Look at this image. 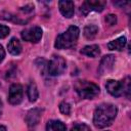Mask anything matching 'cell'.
<instances>
[{"label":"cell","mask_w":131,"mask_h":131,"mask_svg":"<svg viewBox=\"0 0 131 131\" xmlns=\"http://www.w3.org/2000/svg\"><path fill=\"white\" fill-rule=\"evenodd\" d=\"M118 110L117 106H115L112 103H102L99 106L96 107L93 116V124L97 128H105L110 126L116 116H117Z\"/></svg>","instance_id":"cell-1"},{"label":"cell","mask_w":131,"mask_h":131,"mask_svg":"<svg viewBox=\"0 0 131 131\" xmlns=\"http://www.w3.org/2000/svg\"><path fill=\"white\" fill-rule=\"evenodd\" d=\"M79 34H80L79 28L76 27V26H72L66 32H63L62 34L57 36L54 46L57 49L71 48V47L76 45V43L78 41V38H79Z\"/></svg>","instance_id":"cell-2"},{"label":"cell","mask_w":131,"mask_h":131,"mask_svg":"<svg viewBox=\"0 0 131 131\" xmlns=\"http://www.w3.org/2000/svg\"><path fill=\"white\" fill-rule=\"evenodd\" d=\"M75 89L79 96L85 99H92L99 94V87L89 81H77L75 84Z\"/></svg>","instance_id":"cell-3"},{"label":"cell","mask_w":131,"mask_h":131,"mask_svg":"<svg viewBox=\"0 0 131 131\" xmlns=\"http://www.w3.org/2000/svg\"><path fill=\"white\" fill-rule=\"evenodd\" d=\"M67 69V63L66 60L58 55H54L48 62L47 66V71L48 74L51 76H59L63 74V72Z\"/></svg>","instance_id":"cell-4"},{"label":"cell","mask_w":131,"mask_h":131,"mask_svg":"<svg viewBox=\"0 0 131 131\" xmlns=\"http://www.w3.org/2000/svg\"><path fill=\"white\" fill-rule=\"evenodd\" d=\"M105 88L110 94L116 97L121 96L125 91H129L130 89L129 82L116 81V80H108L105 84Z\"/></svg>","instance_id":"cell-5"},{"label":"cell","mask_w":131,"mask_h":131,"mask_svg":"<svg viewBox=\"0 0 131 131\" xmlns=\"http://www.w3.org/2000/svg\"><path fill=\"white\" fill-rule=\"evenodd\" d=\"M106 2L102 1V0H87L85 2H83L82 6H81V12L86 15L88 14V12L94 10V11H102L103 8L105 7Z\"/></svg>","instance_id":"cell-6"},{"label":"cell","mask_w":131,"mask_h":131,"mask_svg":"<svg viewBox=\"0 0 131 131\" xmlns=\"http://www.w3.org/2000/svg\"><path fill=\"white\" fill-rule=\"evenodd\" d=\"M41 37H42V29L40 27L29 28L21 32V38L28 42L37 43L40 41Z\"/></svg>","instance_id":"cell-7"},{"label":"cell","mask_w":131,"mask_h":131,"mask_svg":"<svg viewBox=\"0 0 131 131\" xmlns=\"http://www.w3.org/2000/svg\"><path fill=\"white\" fill-rule=\"evenodd\" d=\"M23 87L20 84H12L9 88L8 93V101L11 104H18L23 99Z\"/></svg>","instance_id":"cell-8"},{"label":"cell","mask_w":131,"mask_h":131,"mask_svg":"<svg viewBox=\"0 0 131 131\" xmlns=\"http://www.w3.org/2000/svg\"><path fill=\"white\" fill-rule=\"evenodd\" d=\"M115 60H116L115 59V55H113V54H107V55L103 56L101 61H100L99 67H98L99 75H104V74L110 73L114 68Z\"/></svg>","instance_id":"cell-9"},{"label":"cell","mask_w":131,"mask_h":131,"mask_svg":"<svg viewBox=\"0 0 131 131\" xmlns=\"http://www.w3.org/2000/svg\"><path fill=\"white\" fill-rule=\"evenodd\" d=\"M58 7H59V11L60 13L64 16V17H72L74 15V11H75V4L73 1H69V0H62L58 2Z\"/></svg>","instance_id":"cell-10"},{"label":"cell","mask_w":131,"mask_h":131,"mask_svg":"<svg viewBox=\"0 0 131 131\" xmlns=\"http://www.w3.org/2000/svg\"><path fill=\"white\" fill-rule=\"evenodd\" d=\"M41 110L40 108H32L31 111L28 112L27 116H26V123L29 127H34L36 126L41 119Z\"/></svg>","instance_id":"cell-11"},{"label":"cell","mask_w":131,"mask_h":131,"mask_svg":"<svg viewBox=\"0 0 131 131\" xmlns=\"http://www.w3.org/2000/svg\"><path fill=\"white\" fill-rule=\"evenodd\" d=\"M126 37L122 36V37H119L117 38L116 40H113L111 41L108 44H107V48L110 50H118V51H121L124 49L125 45H126Z\"/></svg>","instance_id":"cell-12"},{"label":"cell","mask_w":131,"mask_h":131,"mask_svg":"<svg viewBox=\"0 0 131 131\" xmlns=\"http://www.w3.org/2000/svg\"><path fill=\"white\" fill-rule=\"evenodd\" d=\"M46 130L47 131H67V127L61 121L50 120L46 125Z\"/></svg>","instance_id":"cell-13"},{"label":"cell","mask_w":131,"mask_h":131,"mask_svg":"<svg viewBox=\"0 0 131 131\" xmlns=\"http://www.w3.org/2000/svg\"><path fill=\"white\" fill-rule=\"evenodd\" d=\"M7 49L12 55H17L21 52V44L16 38H12L7 44Z\"/></svg>","instance_id":"cell-14"},{"label":"cell","mask_w":131,"mask_h":131,"mask_svg":"<svg viewBox=\"0 0 131 131\" xmlns=\"http://www.w3.org/2000/svg\"><path fill=\"white\" fill-rule=\"evenodd\" d=\"M81 53L88 57H97L100 53V49L98 45H88L81 50Z\"/></svg>","instance_id":"cell-15"},{"label":"cell","mask_w":131,"mask_h":131,"mask_svg":"<svg viewBox=\"0 0 131 131\" xmlns=\"http://www.w3.org/2000/svg\"><path fill=\"white\" fill-rule=\"evenodd\" d=\"M28 97H29V100L31 102H35L39 96V92H38V89H37V86L34 82H31L28 86Z\"/></svg>","instance_id":"cell-16"},{"label":"cell","mask_w":131,"mask_h":131,"mask_svg":"<svg viewBox=\"0 0 131 131\" xmlns=\"http://www.w3.org/2000/svg\"><path fill=\"white\" fill-rule=\"evenodd\" d=\"M98 32V28L95 25H88L84 29V36L87 39H93Z\"/></svg>","instance_id":"cell-17"},{"label":"cell","mask_w":131,"mask_h":131,"mask_svg":"<svg viewBox=\"0 0 131 131\" xmlns=\"http://www.w3.org/2000/svg\"><path fill=\"white\" fill-rule=\"evenodd\" d=\"M59 111H60L62 114H64V115H69V114L71 113V106H70V104H69L68 102L62 101V102L59 104Z\"/></svg>","instance_id":"cell-18"},{"label":"cell","mask_w":131,"mask_h":131,"mask_svg":"<svg viewBox=\"0 0 131 131\" xmlns=\"http://www.w3.org/2000/svg\"><path fill=\"white\" fill-rule=\"evenodd\" d=\"M71 131H90V129L85 124H77L71 129Z\"/></svg>","instance_id":"cell-19"},{"label":"cell","mask_w":131,"mask_h":131,"mask_svg":"<svg viewBox=\"0 0 131 131\" xmlns=\"http://www.w3.org/2000/svg\"><path fill=\"white\" fill-rule=\"evenodd\" d=\"M9 32H10V30H9L8 27L3 26V25H0V39H3L5 37H7L8 34H9Z\"/></svg>","instance_id":"cell-20"},{"label":"cell","mask_w":131,"mask_h":131,"mask_svg":"<svg viewBox=\"0 0 131 131\" xmlns=\"http://www.w3.org/2000/svg\"><path fill=\"white\" fill-rule=\"evenodd\" d=\"M105 21L110 25V26H114L117 24V16L115 14H108L105 17Z\"/></svg>","instance_id":"cell-21"},{"label":"cell","mask_w":131,"mask_h":131,"mask_svg":"<svg viewBox=\"0 0 131 131\" xmlns=\"http://www.w3.org/2000/svg\"><path fill=\"white\" fill-rule=\"evenodd\" d=\"M4 57H5V51L2 47V45H0V62L4 59Z\"/></svg>","instance_id":"cell-22"},{"label":"cell","mask_w":131,"mask_h":131,"mask_svg":"<svg viewBox=\"0 0 131 131\" xmlns=\"http://www.w3.org/2000/svg\"><path fill=\"white\" fill-rule=\"evenodd\" d=\"M2 107H3V103H2V100L0 99V115L2 114Z\"/></svg>","instance_id":"cell-23"},{"label":"cell","mask_w":131,"mask_h":131,"mask_svg":"<svg viewBox=\"0 0 131 131\" xmlns=\"http://www.w3.org/2000/svg\"><path fill=\"white\" fill-rule=\"evenodd\" d=\"M0 131H6V128L4 126H0Z\"/></svg>","instance_id":"cell-24"}]
</instances>
